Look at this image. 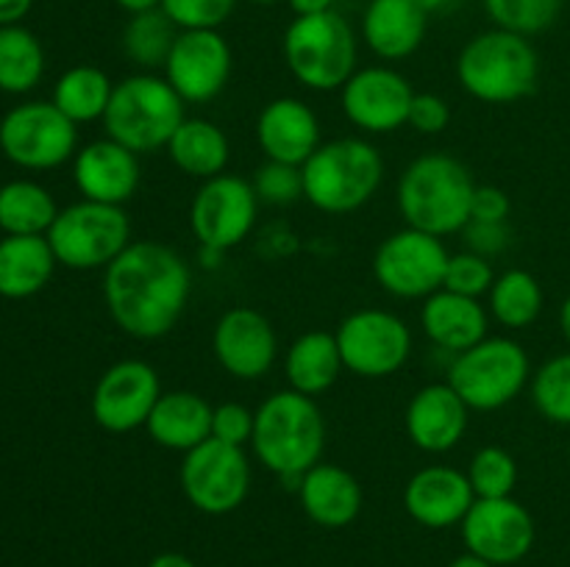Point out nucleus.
<instances>
[{
  "label": "nucleus",
  "mask_w": 570,
  "mask_h": 567,
  "mask_svg": "<svg viewBox=\"0 0 570 567\" xmlns=\"http://www.w3.org/2000/svg\"><path fill=\"white\" fill-rule=\"evenodd\" d=\"M193 295V270L170 245L139 239L104 270L106 311L122 334L159 339L176 328Z\"/></svg>",
  "instance_id": "nucleus-1"
},
{
  "label": "nucleus",
  "mask_w": 570,
  "mask_h": 567,
  "mask_svg": "<svg viewBox=\"0 0 570 567\" xmlns=\"http://www.w3.org/2000/svg\"><path fill=\"white\" fill-rule=\"evenodd\" d=\"M250 448L256 461L278 476L284 489L298 493L304 472L323 461L326 450V417L321 406L289 387L271 392L256 409Z\"/></svg>",
  "instance_id": "nucleus-2"
},
{
  "label": "nucleus",
  "mask_w": 570,
  "mask_h": 567,
  "mask_svg": "<svg viewBox=\"0 0 570 567\" xmlns=\"http://www.w3.org/2000/svg\"><path fill=\"white\" fill-rule=\"evenodd\" d=\"M476 181L456 156L423 153L404 167L395 203L410 228L451 237L471 222V198Z\"/></svg>",
  "instance_id": "nucleus-3"
},
{
  "label": "nucleus",
  "mask_w": 570,
  "mask_h": 567,
  "mask_svg": "<svg viewBox=\"0 0 570 567\" xmlns=\"http://www.w3.org/2000/svg\"><path fill=\"white\" fill-rule=\"evenodd\" d=\"M538 78L540 56L532 39L504 28L476 33L456 56V81L479 103H518L534 92Z\"/></svg>",
  "instance_id": "nucleus-4"
},
{
  "label": "nucleus",
  "mask_w": 570,
  "mask_h": 567,
  "mask_svg": "<svg viewBox=\"0 0 570 567\" xmlns=\"http://www.w3.org/2000/svg\"><path fill=\"white\" fill-rule=\"evenodd\" d=\"M304 198L323 215H351L371 203L384 181V159L362 137L323 142L301 167Z\"/></svg>",
  "instance_id": "nucleus-5"
},
{
  "label": "nucleus",
  "mask_w": 570,
  "mask_h": 567,
  "mask_svg": "<svg viewBox=\"0 0 570 567\" xmlns=\"http://www.w3.org/2000/svg\"><path fill=\"white\" fill-rule=\"evenodd\" d=\"M187 103L165 76L134 72L115 83L109 109L104 115L106 137L137 156L165 150L176 128L187 120Z\"/></svg>",
  "instance_id": "nucleus-6"
},
{
  "label": "nucleus",
  "mask_w": 570,
  "mask_h": 567,
  "mask_svg": "<svg viewBox=\"0 0 570 567\" xmlns=\"http://www.w3.org/2000/svg\"><path fill=\"white\" fill-rule=\"evenodd\" d=\"M282 50L289 76L312 92L343 89L345 81L360 70L354 28L340 11L295 17L284 31Z\"/></svg>",
  "instance_id": "nucleus-7"
},
{
  "label": "nucleus",
  "mask_w": 570,
  "mask_h": 567,
  "mask_svg": "<svg viewBox=\"0 0 570 567\" xmlns=\"http://www.w3.org/2000/svg\"><path fill=\"white\" fill-rule=\"evenodd\" d=\"M445 381L471 411H499L529 387L532 361L518 339L484 337L473 348L451 356Z\"/></svg>",
  "instance_id": "nucleus-8"
},
{
  "label": "nucleus",
  "mask_w": 570,
  "mask_h": 567,
  "mask_svg": "<svg viewBox=\"0 0 570 567\" xmlns=\"http://www.w3.org/2000/svg\"><path fill=\"white\" fill-rule=\"evenodd\" d=\"M45 237L67 270H106L131 245V217L122 206L81 198L59 209Z\"/></svg>",
  "instance_id": "nucleus-9"
},
{
  "label": "nucleus",
  "mask_w": 570,
  "mask_h": 567,
  "mask_svg": "<svg viewBox=\"0 0 570 567\" xmlns=\"http://www.w3.org/2000/svg\"><path fill=\"white\" fill-rule=\"evenodd\" d=\"M0 153L22 170H56L78 153V126L53 100H26L0 120Z\"/></svg>",
  "instance_id": "nucleus-10"
},
{
  "label": "nucleus",
  "mask_w": 570,
  "mask_h": 567,
  "mask_svg": "<svg viewBox=\"0 0 570 567\" xmlns=\"http://www.w3.org/2000/svg\"><path fill=\"white\" fill-rule=\"evenodd\" d=\"M449 259L451 253L443 239L404 226L379 242L373 253V276L393 298L426 300L443 289Z\"/></svg>",
  "instance_id": "nucleus-11"
},
{
  "label": "nucleus",
  "mask_w": 570,
  "mask_h": 567,
  "mask_svg": "<svg viewBox=\"0 0 570 567\" xmlns=\"http://www.w3.org/2000/svg\"><path fill=\"white\" fill-rule=\"evenodd\" d=\"M345 370L360 378H390L410 361L412 328L387 309H356L334 331Z\"/></svg>",
  "instance_id": "nucleus-12"
},
{
  "label": "nucleus",
  "mask_w": 570,
  "mask_h": 567,
  "mask_svg": "<svg viewBox=\"0 0 570 567\" xmlns=\"http://www.w3.org/2000/svg\"><path fill=\"white\" fill-rule=\"evenodd\" d=\"M178 478L189 506L204 515H232L250 493V461L245 448L212 437L184 454Z\"/></svg>",
  "instance_id": "nucleus-13"
},
{
  "label": "nucleus",
  "mask_w": 570,
  "mask_h": 567,
  "mask_svg": "<svg viewBox=\"0 0 570 567\" xmlns=\"http://www.w3.org/2000/svg\"><path fill=\"white\" fill-rule=\"evenodd\" d=\"M259 195L243 176L220 172L200 181L189 203V231L200 248L232 250L250 237L259 217Z\"/></svg>",
  "instance_id": "nucleus-14"
},
{
  "label": "nucleus",
  "mask_w": 570,
  "mask_h": 567,
  "mask_svg": "<svg viewBox=\"0 0 570 567\" xmlns=\"http://www.w3.org/2000/svg\"><path fill=\"white\" fill-rule=\"evenodd\" d=\"M232 70L234 53L228 39L217 28H204V31H178L161 76L184 103L204 106L220 98Z\"/></svg>",
  "instance_id": "nucleus-15"
},
{
  "label": "nucleus",
  "mask_w": 570,
  "mask_h": 567,
  "mask_svg": "<svg viewBox=\"0 0 570 567\" xmlns=\"http://www.w3.org/2000/svg\"><path fill=\"white\" fill-rule=\"evenodd\" d=\"M460 528L468 554L495 567L521 561L538 537L532 511L512 495L510 498H476Z\"/></svg>",
  "instance_id": "nucleus-16"
},
{
  "label": "nucleus",
  "mask_w": 570,
  "mask_h": 567,
  "mask_svg": "<svg viewBox=\"0 0 570 567\" xmlns=\"http://www.w3.org/2000/svg\"><path fill=\"white\" fill-rule=\"evenodd\" d=\"M161 392L165 389L154 365L142 359H122L106 367L98 378L89 409L104 431L128 434L145 428Z\"/></svg>",
  "instance_id": "nucleus-17"
},
{
  "label": "nucleus",
  "mask_w": 570,
  "mask_h": 567,
  "mask_svg": "<svg viewBox=\"0 0 570 567\" xmlns=\"http://www.w3.org/2000/svg\"><path fill=\"white\" fill-rule=\"evenodd\" d=\"M412 98H415L412 83L387 64L362 67L340 89L345 120L371 137L393 133L406 126Z\"/></svg>",
  "instance_id": "nucleus-18"
},
{
  "label": "nucleus",
  "mask_w": 570,
  "mask_h": 567,
  "mask_svg": "<svg viewBox=\"0 0 570 567\" xmlns=\"http://www.w3.org/2000/svg\"><path fill=\"white\" fill-rule=\"evenodd\" d=\"M212 354L232 378L239 381L265 378L278 356L276 328L262 311L250 306H234L215 322Z\"/></svg>",
  "instance_id": "nucleus-19"
},
{
  "label": "nucleus",
  "mask_w": 570,
  "mask_h": 567,
  "mask_svg": "<svg viewBox=\"0 0 570 567\" xmlns=\"http://www.w3.org/2000/svg\"><path fill=\"white\" fill-rule=\"evenodd\" d=\"M139 181V156L109 137L83 145L72 156V183L83 200L126 206L137 195Z\"/></svg>",
  "instance_id": "nucleus-20"
},
{
  "label": "nucleus",
  "mask_w": 570,
  "mask_h": 567,
  "mask_svg": "<svg viewBox=\"0 0 570 567\" xmlns=\"http://www.w3.org/2000/svg\"><path fill=\"white\" fill-rule=\"evenodd\" d=\"M468 422H471V409L449 381L426 384L406 404V437L423 454L454 450L465 439Z\"/></svg>",
  "instance_id": "nucleus-21"
},
{
  "label": "nucleus",
  "mask_w": 570,
  "mask_h": 567,
  "mask_svg": "<svg viewBox=\"0 0 570 567\" xmlns=\"http://www.w3.org/2000/svg\"><path fill=\"white\" fill-rule=\"evenodd\" d=\"M256 145L265 159L304 167V161L323 145L321 120L301 98H273L256 117Z\"/></svg>",
  "instance_id": "nucleus-22"
},
{
  "label": "nucleus",
  "mask_w": 570,
  "mask_h": 567,
  "mask_svg": "<svg viewBox=\"0 0 570 567\" xmlns=\"http://www.w3.org/2000/svg\"><path fill=\"white\" fill-rule=\"evenodd\" d=\"M473 500L476 495L468 472L451 465L421 467L404 487L406 515L423 528L460 526Z\"/></svg>",
  "instance_id": "nucleus-23"
},
{
  "label": "nucleus",
  "mask_w": 570,
  "mask_h": 567,
  "mask_svg": "<svg viewBox=\"0 0 570 567\" xmlns=\"http://www.w3.org/2000/svg\"><path fill=\"white\" fill-rule=\"evenodd\" d=\"M490 326L488 306L479 298L451 292V289H438L429 295L421 306V328L429 342L438 350L456 356L462 350L482 342Z\"/></svg>",
  "instance_id": "nucleus-24"
},
{
  "label": "nucleus",
  "mask_w": 570,
  "mask_h": 567,
  "mask_svg": "<svg viewBox=\"0 0 570 567\" xmlns=\"http://www.w3.org/2000/svg\"><path fill=\"white\" fill-rule=\"evenodd\" d=\"M298 504L312 523L323 528H345L360 517L365 495L356 476L332 461H317L304 472Z\"/></svg>",
  "instance_id": "nucleus-25"
},
{
  "label": "nucleus",
  "mask_w": 570,
  "mask_h": 567,
  "mask_svg": "<svg viewBox=\"0 0 570 567\" xmlns=\"http://www.w3.org/2000/svg\"><path fill=\"white\" fill-rule=\"evenodd\" d=\"M429 14L417 0H371L362 14V39L382 61L410 59L426 39Z\"/></svg>",
  "instance_id": "nucleus-26"
},
{
  "label": "nucleus",
  "mask_w": 570,
  "mask_h": 567,
  "mask_svg": "<svg viewBox=\"0 0 570 567\" xmlns=\"http://www.w3.org/2000/svg\"><path fill=\"white\" fill-rule=\"evenodd\" d=\"M212 411L215 406L206 404V398L193 389H173L161 392V398L156 400L145 431L159 448L189 454L212 439Z\"/></svg>",
  "instance_id": "nucleus-27"
},
{
  "label": "nucleus",
  "mask_w": 570,
  "mask_h": 567,
  "mask_svg": "<svg viewBox=\"0 0 570 567\" xmlns=\"http://www.w3.org/2000/svg\"><path fill=\"white\" fill-rule=\"evenodd\" d=\"M343 370V356L332 331H304L293 339L284 356L287 387L309 398L328 392L340 381Z\"/></svg>",
  "instance_id": "nucleus-28"
},
{
  "label": "nucleus",
  "mask_w": 570,
  "mask_h": 567,
  "mask_svg": "<svg viewBox=\"0 0 570 567\" xmlns=\"http://www.w3.org/2000/svg\"><path fill=\"white\" fill-rule=\"evenodd\" d=\"M56 267L59 261L48 237H3L0 239V298H33L48 287Z\"/></svg>",
  "instance_id": "nucleus-29"
},
{
  "label": "nucleus",
  "mask_w": 570,
  "mask_h": 567,
  "mask_svg": "<svg viewBox=\"0 0 570 567\" xmlns=\"http://www.w3.org/2000/svg\"><path fill=\"white\" fill-rule=\"evenodd\" d=\"M165 150L184 176L198 178V181H209L226 172L228 159H232L226 131L206 117H187L176 128Z\"/></svg>",
  "instance_id": "nucleus-30"
},
{
  "label": "nucleus",
  "mask_w": 570,
  "mask_h": 567,
  "mask_svg": "<svg viewBox=\"0 0 570 567\" xmlns=\"http://www.w3.org/2000/svg\"><path fill=\"white\" fill-rule=\"evenodd\" d=\"M59 206L48 187L31 178H14L0 187V231L3 237H45Z\"/></svg>",
  "instance_id": "nucleus-31"
},
{
  "label": "nucleus",
  "mask_w": 570,
  "mask_h": 567,
  "mask_svg": "<svg viewBox=\"0 0 570 567\" xmlns=\"http://www.w3.org/2000/svg\"><path fill=\"white\" fill-rule=\"evenodd\" d=\"M111 92H115V83L100 67L76 64L56 78L50 100L76 126H83V122L104 120Z\"/></svg>",
  "instance_id": "nucleus-32"
},
{
  "label": "nucleus",
  "mask_w": 570,
  "mask_h": 567,
  "mask_svg": "<svg viewBox=\"0 0 570 567\" xmlns=\"http://www.w3.org/2000/svg\"><path fill=\"white\" fill-rule=\"evenodd\" d=\"M543 287L532 272L521 270V267H512V270L495 276L488 292L490 317L510 331H521V328L538 322V317L543 315Z\"/></svg>",
  "instance_id": "nucleus-33"
},
{
  "label": "nucleus",
  "mask_w": 570,
  "mask_h": 567,
  "mask_svg": "<svg viewBox=\"0 0 570 567\" xmlns=\"http://www.w3.org/2000/svg\"><path fill=\"white\" fill-rule=\"evenodd\" d=\"M178 28L161 9L145 11V14L128 17L122 28L120 48L131 64H137L142 72H156L165 67L173 44H176Z\"/></svg>",
  "instance_id": "nucleus-34"
},
{
  "label": "nucleus",
  "mask_w": 570,
  "mask_h": 567,
  "mask_svg": "<svg viewBox=\"0 0 570 567\" xmlns=\"http://www.w3.org/2000/svg\"><path fill=\"white\" fill-rule=\"evenodd\" d=\"M45 76L42 42L28 28H0V92L26 94Z\"/></svg>",
  "instance_id": "nucleus-35"
},
{
  "label": "nucleus",
  "mask_w": 570,
  "mask_h": 567,
  "mask_svg": "<svg viewBox=\"0 0 570 567\" xmlns=\"http://www.w3.org/2000/svg\"><path fill=\"white\" fill-rule=\"evenodd\" d=\"M532 404L554 426H570V350L551 356L532 372Z\"/></svg>",
  "instance_id": "nucleus-36"
},
{
  "label": "nucleus",
  "mask_w": 570,
  "mask_h": 567,
  "mask_svg": "<svg viewBox=\"0 0 570 567\" xmlns=\"http://www.w3.org/2000/svg\"><path fill=\"white\" fill-rule=\"evenodd\" d=\"M465 472L476 498H510L518 487V461L501 445L479 448Z\"/></svg>",
  "instance_id": "nucleus-37"
},
{
  "label": "nucleus",
  "mask_w": 570,
  "mask_h": 567,
  "mask_svg": "<svg viewBox=\"0 0 570 567\" xmlns=\"http://www.w3.org/2000/svg\"><path fill=\"white\" fill-rule=\"evenodd\" d=\"M482 3L495 28L529 39L549 31L562 11V0H482Z\"/></svg>",
  "instance_id": "nucleus-38"
},
{
  "label": "nucleus",
  "mask_w": 570,
  "mask_h": 567,
  "mask_svg": "<svg viewBox=\"0 0 570 567\" xmlns=\"http://www.w3.org/2000/svg\"><path fill=\"white\" fill-rule=\"evenodd\" d=\"M250 183H254L262 203L267 206H289L304 198V172H301V167L284 165V161L267 159L256 170Z\"/></svg>",
  "instance_id": "nucleus-39"
},
{
  "label": "nucleus",
  "mask_w": 570,
  "mask_h": 567,
  "mask_svg": "<svg viewBox=\"0 0 570 567\" xmlns=\"http://www.w3.org/2000/svg\"><path fill=\"white\" fill-rule=\"evenodd\" d=\"M237 9V0H161V11L176 22L178 31L220 28Z\"/></svg>",
  "instance_id": "nucleus-40"
},
{
  "label": "nucleus",
  "mask_w": 570,
  "mask_h": 567,
  "mask_svg": "<svg viewBox=\"0 0 570 567\" xmlns=\"http://www.w3.org/2000/svg\"><path fill=\"white\" fill-rule=\"evenodd\" d=\"M493 281L495 272L490 259L473 253V250H462V253H451L443 289L468 295V298H482V295L490 292Z\"/></svg>",
  "instance_id": "nucleus-41"
},
{
  "label": "nucleus",
  "mask_w": 570,
  "mask_h": 567,
  "mask_svg": "<svg viewBox=\"0 0 570 567\" xmlns=\"http://www.w3.org/2000/svg\"><path fill=\"white\" fill-rule=\"evenodd\" d=\"M254 422L256 411H250L245 404H237V400H228V404L215 406V411H212V437L226 445L245 448L254 437Z\"/></svg>",
  "instance_id": "nucleus-42"
},
{
  "label": "nucleus",
  "mask_w": 570,
  "mask_h": 567,
  "mask_svg": "<svg viewBox=\"0 0 570 567\" xmlns=\"http://www.w3.org/2000/svg\"><path fill=\"white\" fill-rule=\"evenodd\" d=\"M406 126L415 128L417 133H426V137L443 133L451 126V106L434 92H415Z\"/></svg>",
  "instance_id": "nucleus-43"
},
{
  "label": "nucleus",
  "mask_w": 570,
  "mask_h": 567,
  "mask_svg": "<svg viewBox=\"0 0 570 567\" xmlns=\"http://www.w3.org/2000/svg\"><path fill=\"white\" fill-rule=\"evenodd\" d=\"M462 237H465L468 250L484 256V259H493V256L504 253L512 242V233L507 222H476L471 220L462 228Z\"/></svg>",
  "instance_id": "nucleus-44"
},
{
  "label": "nucleus",
  "mask_w": 570,
  "mask_h": 567,
  "mask_svg": "<svg viewBox=\"0 0 570 567\" xmlns=\"http://www.w3.org/2000/svg\"><path fill=\"white\" fill-rule=\"evenodd\" d=\"M510 195L493 183H476L471 198V220L476 222H507L510 220Z\"/></svg>",
  "instance_id": "nucleus-45"
},
{
  "label": "nucleus",
  "mask_w": 570,
  "mask_h": 567,
  "mask_svg": "<svg viewBox=\"0 0 570 567\" xmlns=\"http://www.w3.org/2000/svg\"><path fill=\"white\" fill-rule=\"evenodd\" d=\"M33 0H0V28L20 26L31 11Z\"/></svg>",
  "instance_id": "nucleus-46"
},
{
  "label": "nucleus",
  "mask_w": 570,
  "mask_h": 567,
  "mask_svg": "<svg viewBox=\"0 0 570 567\" xmlns=\"http://www.w3.org/2000/svg\"><path fill=\"white\" fill-rule=\"evenodd\" d=\"M289 9L295 11V17H312L323 14V11H334V0H287Z\"/></svg>",
  "instance_id": "nucleus-47"
},
{
  "label": "nucleus",
  "mask_w": 570,
  "mask_h": 567,
  "mask_svg": "<svg viewBox=\"0 0 570 567\" xmlns=\"http://www.w3.org/2000/svg\"><path fill=\"white\" fill-rule=\"evenodd\" d=\"M148 567H198L189 556L176 554V550H167V554H159L150 559Z\"/></svg>",
  "instance_id": "nucleus-48"
},
{
  "label": "nucleus",
  "mask_w": 570,
  "mask_h": 567,
  "mask_svg": "<svg viewBox=\"0 0 570 567\" xmlns=\"http://www.w3.org/2000/svg\"><path fill=\"white\" fill-rule=\"evenodd\" d=\"M117 9L126 11L128 17L134 14H145V11H154V9H161V0H115Z\"/></svg>",
  "instance_id": "nucleus-49"
},
{
  "label": "nucleus",
  "mask_w": 570,
  "mask_h": 567,
  "mask_svg": "<svg viewBox=\"0 0 570 567\" xmlns=\"http://www.w3.org/2000/svg\"><path fill=\"white\" fill-rule=\"evenodd\" d=\"M417 3H421V9L426 11V14H440V11L454 9L460 0H417Z\"/></svg>",
  "instance_id": "nucleus-50"
},
{
  "label": "nucleus",
  "mask_w": 570,
  "mask_h": 567,
  "mask_svg": "<svg viewBox=\"0 0 570 567\" xmlns=\"http://www.w3.org/2000/svg\"><path fill=\"white\" fill-rule=\"evenodd\" d=\"M449 567H495V565H490V561L479 559V556H473V554H462V556H456Z\"/></svg>",
  "instance_id": "nucleus-51"
},
{
  "label": "nucleus",
  "mask_w": 570,
  "mask_h": 567,
  "mask_svg": "<svg viewBox=\"0 0 570 567\" xmlns=\"http://www.w3.org/2000/svg\"><path fill=\"white\" fill-rule=\"evenodd\" d=\"M560 331H562V337H566V342L570 348V295L566 300H562V306H560Z\"/></svg>",
  "instance_id": "nucleus-52"
},
{
  "label": "nucleus",
  "mask_w": 570,
  "mask_h": 567,
  "mask_svg": "<svg viewBox=\"0 0 570 567\" xmlns=\"http://www.w3.org/2000/svg\"><path fill=\"white\" fill-rule=\"evenodd\" d=\"M248 3H259V6H267V3H278V0H248Z\"/></svg>",
  "instance_id": "nucleus-53"
},
{
  "label": "nucleus",
  "mask_w": 570,
  "mask_h": 567,
  "mask_svg": "<svg viewBox=\"0 0 570 567\" xmlns=\"http://www.w3.org/2000/svg\"><path fill=\"white\" fill-rule=\"evenodd\" d=\"M568 461H570V448H568Z\"/></svg>",
  "instance_id": "nucleus-54"
}]
</instances>
